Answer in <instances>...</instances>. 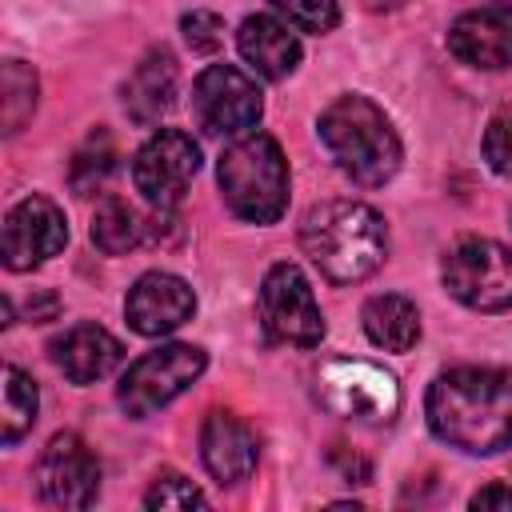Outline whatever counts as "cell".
I'll list each match as a JSON object with an SVG mask.
<instances>
[{"instance_id":"obj_25","label":"cell","mask_w":512,"mask_h":512,"mask_svg":"<svg viewBox=\"0 0 512 512\" xmlns=\"http://www.w3.org/2000/svg\"><path fill=\"white\" fill-rule=\"evenodd\" d=\"M484 160L492 172L500 176H512V108L508 112H496L484 128Z\"/></svg>"},{"instance_id":"obj_1","label":"cell","mask_w":512,"mask_h":512,"mask_svg":"<svg viewBox=\"0 0 512 512\" xmlns=\"http://www.w3.org/2000/svg\"><path fill=\"white\" fill-rule=\"evenodd\" d=\"M424 412L444 444L468 456H496L512 448V372L448 368L428 384Z\"/></svg>"},{"instance_id":"obj_4","label":"cell","mask_w":512,"mask_h":512,"mask_svg":"<svg viewBox=\"0 0 512 512\" xmlns=\"http://www.w3.org/2000/svg\"><path fill=\"white\" fill-rule=\"evenodd\" d=\"M220 196L248 224H276L288 208V160L268 132L236 136L216 164Z\"/></svg>"},{"instance_id":"obj_17","label":"cell","mask_w":512,"mask_h":512,"mask_svg":"<svg viewBox=\"0 0 512 512\" xmlns=\"http://www.w3.org/2000/svg\"><path fill=\"white\" fill-rule=\"evenodd\" d=\"M236 44H240L244 64H252V72L264 80H284L300 64V40L292 24L276 16H248L236 32Z\"/></svg>"},{"instance_id":"obj_24","label":"cell","mask_w":512,"mask_h":512,"mask_svg":"<svg viewBox=\"0 0 512 512\" xmlns=\"http://www.w3.org/2000/svg\"><path fill=\"white\" fill-rule=\"evenodd\" d=\"M204 504H208V496H204L192 480H184V476H176V472L156 476L152 488L144 492V508H152V512H168V508H204Z\"/></svg>"},{"instance_id":"obj_21","label":"cell","mask_w":512,"mask_h":512,"mask_svg":"<svg viewBox=\"0 0 512 512\" xmlns=\"http://www.w3.org/2000/svg\"><path fill=\"white\" fill-rule=\"evenodd\" d=\"M0 128L12 136L20 132L32 112H36V72L24 60H4V76H0Z\"/></svg>"},{"instance_id":"obj_27","label":"cell","mask_w":512,"mask_h":512,"mask_svg":"<svg viewBox=\"0 0 512 512\" xmlns=\"http://www.w3.org/2000/svg\"><path fill=\"white\" fill-rule=\"evenodd\" d=\"M108 172H112V148H108V140H100L96 152L84 148V152L72 160V184H76V192H92V188H100Z\"/></svg>"},{"instance_id":"obj_29","label":"cell","mask_w":512,"mask_h":512,"mask_svg":"<svg viewBox=\"0 0 512 512\" xmlns=\"http://www.w3.org/2000/svg\"><path fill=\"white\" fill-rule=\"evenodd\" d=\"M364 8H372V12H392V8H400V0H364Z\"/></svg>"},{"instance_id":"obj_20","label":"cell","mask_w":512,"mask_h":512,"mask_svg":"<svg viewBox=\"0 0 512 512\" xmlns=\"http://www.w3.org/2000/svg\"><path fill=\"white\" fill-rule=\"evenodd\" d=\"M148 224L136 216V208L120 196H108L100 200L96 216H92V244L104 252V256H120L128 248H136L144 240Z\"/></svg>"},{"instance_id":"obj_7","label":"cell","mask_w":512,"mask_h":512,"mask_svg":"<svg viewBox=\"0 0 512 512\" xmlns=\"http://www.w3.org/2000/svg\"><path fill=\"white\" fill-rule=\"evenodd\" d=\"M256 316L268 340L276 344H296V348H316L324 340V312L312 296L308 276L296 264H272L264 272L260 296H256Z\"/></svg>"},{"instance_id":"obj_14","label":"cell","mask_w":512,"mask_h":512,"mask_svg":"<svg viewBox=\"0 0 512 512\" xmlns=\"http://www.w3.org/2000/svg\"><path fill=\"white\" fill-rule=\"evenodd\" d=\"M448 52L468 68H512V4H484L452 20Z\"/></svg>"},{"instance_id":"obj_10","label":"cell","mask_w":512,"mask_h":512,"mask_svg":"<svg viewBox=\"0 0 512 512\" xmlns=\"http://www.w3.org/2000/svg\"><path fill=\"white\" fill-rule=\"evenodd\" d=\"M196 168H200L196 140L180 128H160L140 144V152L132 160V184L152 208H176L180 196L188 192Z\"/></svg>"},{"instance_id":"obj_16","label":"cell","mask_w":512,"mask_h":512,"mask_svg":"<svg viewBox=\"0 0 512 512\" xmlns=\"http://www.w3.org/2000/svg\"><path fill=\"white\" fill-rule=\"evenodd\" d=\"M124 348L120 340L100 328V324H76L64 336L52 340V364L72 380V384H96L120 364Z\"/></svg>"},{"instance_id":"obj_28","label":"cell","mask_w":512,"mask_h":512,"mask_svg":"<svg viewBox=\"0 0 512 512\" xmlns=\"http://www.w3.org/2000/svg\"><path fill=\"white\" fill-rule=\"evenodd\" d=\"M472 508H476V512H488V508H496V512H512V488H504V484H488V488H480V492L472 496Z\"/></svg>"},{"instance_id":"obj_13","label":"cell","mask_w":512,"mask_h":512,"mask_svg":"<svg viewBox=\"0 0 512 512\" xmlns=\"http://www.w3.org/2000/svg\"><path fill=\"white\" fill-rule=\"evenodd\" d=\"M192 312L196 296L176 272H144L124 296V316L140 336H168L188 324Z\"/></svg>"},{"instance_id":"obj_9","label":"cell","mask_w":512,"mask_h":512,"mask_svg":"<svg viewBox=\"0 0 512 512\" xmlns=\"http://www.w3.org/2000/svg\"><path fill=\"white\" fill-rule=\"evenodd\" d=\"M264 112L260 88L236 64H212L192 84V116L208 136H244Z\"/></svg>"},{"instance_id":"obj_23","label":"cell","mask_w":512,"mask_h":512,"mask_svg":"<svg viewBox=\"0 0 512 512\" xmlns=\"http://www.w3.org/2000/svg\"><path fill=\"white\" fill-rule=\"evenodd\" d=\"M272 8L296 32H332L340 20V0H272Z\"/></svg>"},{"instance_id":"obj_22","label":"cell","mask_w":512,"mask_h":512,"mask_svg":"<svg viewBox=\"0 0 512 512\" xmlns=\"http://www.w3.org/2000/svg\"><path fill=\"white\" fill-rule=\"evenodd\" d=\"M36 408H40V396H36V384L28 372H20L16 364L4 368V416H0V440L4 444H16L32 424H36Z\"/></svg>"},{"instance_id":"obj_5","label":"cell","mask_w":512,"mask_h":512,"mask_svg":"<svg viewBox=\"0 0 512 512\" xmlns=\"http://www.w3.org/2000/svg\"><path fill=\"white\" fill-rule=\"evenodd\" d=\"M316 400L356 424H388L400 412V384L388 368L368 360H328L316 372Z\"/></svg>"},{"instance_id":"obj_12","label":"cell","mask_w":512,"mask_h":512,"mask_svg":"<svg viewBox=\"0 0 512 512\" xmlns=\"http://www.w3.org/2000/svg\"><path fill=\"white\" fill-rule=\"evenodd\" d=\"M64 244H68V224H64V212L48 196H24L20 204L8 208L0 256L12 272H28L52 260Z\"/></svg>"},{"instance_id":"obj_6","label":"cell","mask_w":512,"mask_h":512,"mask_svg":"<svg viewBox=\"0 0 512 512\" xmlns=\"http://www.w3.org/2000/svg\"><path fill=\"white\" fill-rule=\"evenodd\" d=\"M204 368H208L204 348H196V344H160V348L144 352L136 364H128V372L120 376L116 400L132 420H144V416L160 412L164 404H172L188 384H196Z\"/></svg>"},{"instance_id":"obj_3","label":"cell","mask_w":512,"mask_h":512,"mask_svg":"<svg viewBox=\"0 0 512 512\" xmlns=\"http://www.w3.org/2000/svg\"><path fill=\"white\" fill-rule=\"evenodd\" d=\"M316 136L332 156V164L360 188H380L400 172V160H404L400 136L384 116V108L372 104L368 96H356V92L336 96L320 112Z\"/></svg>"},{"instance_id":"obj_19","label":"cell","mask_w":512,"mask_h":512,"mask_svg":"<svg viewBox=\"0 0 512 512\" xmlns=\"http://www.w3.org/2000/svg\"><path fill=\"white\" fill-rule=\"evenodd\" d=\"M360 320H364L368 340L376 348H384V352H408L420 340V312H416V304L408 296H396V292L372 296L364 304Z\"/></svg>"},{"instance_id":"obj_2","label":"cell","mask_w":512,"mask_h":512,"mask_svg":"<svg viewBox=\"0 0 512 512\" xmlns=\"http://www.w3.org/2000/svg\"><path fill=\"white\" fill-rule=\"evenodd\" d=\"M304 256L332 284H356L372 276L388 256V228L372 204L360 200H324L300 220Z\"/></svg>"},{"instance_id":"obj_15","label":"cell","mask_w":512,"mask_h":512,"mask_svg":"<svg viewBox=\"0 0 512 512\" xmlns=\"http://www.w3.org/2000/svg\"><path fill=\"white\" fill-rule=\"evenodd\" d=\"M256 436L252 428L232 416V412H208L204 428H200V456L204 468L220 480V484H240L252 476L256 468Z\"/></svg>"},{"instance_id":"obj_11","label":"cell","mask_w":512,"mask_h":512,"mask_svg":"<svg viewBox=\"0 0 512 512\" xmlns=\"http://www.w3.org/2000/svg\"><path fill=\"white\" fill-rule=\"evenodd\" d=\"M36 492L52 508H88L100 492V460L76 432H56L36 460Z\"/></svg>"},{"instance_id":"obj_8","label":"cell","mask_w":512,"mask_h":512,"mask_svg":"<svg viewBox=\"0 0 512 512\" xmlns=\"http://www.w3.org/2000/svg\"><path fill=\"white\" fill-rule=\"evenodd\" d=\"M444 288L476 312H504L512 308V248L496 240H460L444 256Z\"/></svg>"},{"instance_id":"obj_26","label":"cell","mask_w":512,"mask_h":512,"mask_svg":"<svg viewBox=\"0 0 512 512\" xmlns=\"http://www.w3.org/2000/svg\"><path fill=\"white\" fill-rule=\"evenodd\" d=\"M180 28H184V40H188L192 52H216L224 44V20L216 12L196 8V12H188L180 20Z\"/></svg>"},{"instance_id":"obj_18","label":"cell","mask_w":512,"mask_h":512,"mask_svg":"<svg viewBox=\"0 0 512 512\" xmlns=\"http://www.w3.org/2000/svg\"><path fill=\"white\" fill-rule=\"evenodd\" d=\"M172 96H176V60L172 52L152 48L124 84V108L136 124H156L172 108Z\"/></svg>"}]
</instances>
